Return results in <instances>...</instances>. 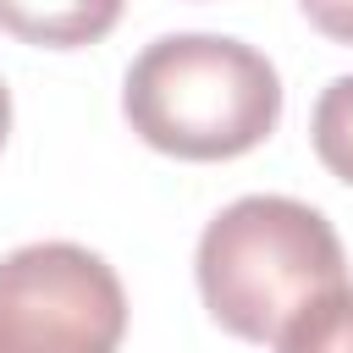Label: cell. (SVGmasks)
Returning <instances> with one entry per match:
<instances>
[{"mask_svg":"<svg viewBox=\"0 0 353 353\" xmlns=\"http://www.w3.org/2000/svg\"><path fill=\"white\" fill-rule=\"evenodd\" d=\"M132 132L176 160H237L281 121L276 66L226 33H165L121 83Z\"/></svg>","mask_w":353,"mask_h":353,"instance_id":"6da1fadb","label":"cell"},{"mask_svg":"<svg viewBox=\"0 0 353 353\" xmlns=\"http://www.w3.org/2000/svg\"><path fill=\"white\" fill-rule=\"evenodd\" d=\"M193 276L221 331L243 342H276L303 303L342 287V243L314 204L248 193L204 226Z\"/></svg>","mask_w":353,"mask_h":353,"instance_id":"7a4b0ae2","label":"cell"},{"mask_svg":"<svg viewBox=\"0 0 353 353\" xmlns=\"http://www.w3.org/2000/svg\"><path fill=\"white\" fill-rule=\"evenodd\" d=\"M121 276L83 243H28L0 259V353H116Z\"/></svg>","mask_w":353,"mask_h":353,"instance_id":"3957f363","label":"cell"},{"mask_svg":"<svg viewBox=\"0 0 353 353\" xmlns=\"http://www.w3.org/2000/svg\"><path fill=\"white\" fill-rule=\"evenodd\" d=\"M121 6L127 0H0V28L39 50H83L121 22Z\"/></svg>","mask_w":353,"mask_h":353,"instance_id":"277c9868","label":"cell"},{"mask_svg":"<svg viewBox=\"0 0 353 353\" xmlns=\"http://www.w3.org/2000/svg\"><path fill=\"white\" fill-rule=\"evenodd\" d=\"M276 353H353V287L342 281L303 303L276 336Z\"/></svg>","mask_w":353,"mask_h":353,"instance_id":"5b68a950","label":"cell"},{"mask_svg":"<svg viewBox=\"0 0 353 353\" xmlns=\"http://www.w3.org/2000/svg\"><path fill=\"white\" fill-rule=\"evenodd\" d=\"M309 138H314L320 165H325L336 182L353 188V72L320 88L314 116H309Z\"/></svg>","mask_w":353,"mask_h":353,"instance_id":"8992f818","label":"cell"},{"mask_svg":"<svg viewBox=\"0 0 353 353\" xmlns=\"http://www.w3.org/2000/svg\"><path fill=\"white\" fill-rule=\"evenodd\" d=\"M298 6H303V17H309L325 39L353 44V0H298Z\"/></svg>","mask_w":353,"mask_h":353,"instance_id":"52a82bcc","label":"cell"},{"mask_svg":"<svg viewBox=\"0 0 353 353\" xmlns=\"http://www.w3.org/2000/svg\"><path fill=\"white\" fill-rule=\"evenodd\" d=\"M6 132H11V88L0 83V149H6Z\"/></svg>","mask_w":353,"mask_h":353,"instance_id":"ba28073f","label":"cell"}]
</instances>
